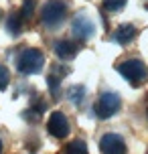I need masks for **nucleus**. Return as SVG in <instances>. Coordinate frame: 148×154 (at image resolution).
<instances>
[{
	"instance_id": "1",
	"label": "nucleus",
	"mask_w": 148,
	"mask_h": 154,
	"mask_svg": "<svg viewBox=\"0 0 148 154\" xmlns=\"http://www.w3.org/2000/svg\"><path fill=\"white\" fill-rule=\"evenodd\" d=\"M45 65V55L41 53L39 49L35 47H29V49H23L18 57H16V69L20 71L23 75H35L39 73Z\"/></svg>"
},
{
	"instance_id": "4",
	"label": "nucleus",
	"mask_w": 148,
	"mask_h": 154,
	"mask_svg": "<svg viewBox=\"0 0 148 154\" xmlns=\"http://www.w3.org/2000/svg\"><path fill=\"white\" fill-rule=\"evenodd\" d=\"M120 108H122V97H120L116 91H103L100 95L97 103L94 106L95 116H97V118H101V120L112 118L114 114H118V112H120Z\"/></svg>"
},
{
	"instance_id": "5",
	"label": "nucleus",
	"mask_w": 148,
	"mask_h": 154,
	"mask_svg": "<svg viewBox=\"0 0 148 154\" xmlns=\"http://www.w3.org/2000/svg\"><path fill=\"white\" fill-rule=\"evenodd\" d=\"M71 32L79 41H87L95 35V24L85 12H79V14H75L73 23H71Z\"/></svg>"
},
{
	"instance_id": "14",
	"label": "nucleus",
	"mask_w": 148,
	"mask_h": 154,
	"mask_svg": "<svg viewBox=\"0 0 148 154\" xmlns=\"http://www.w3.org/2000/svg\"><path fill=\"white\" fill-rule=\"evenodd\" d=\"M126 6V0H103V8L109 12H118Z\"/></svg>"
},
{
	"instance_id": "12",
	"label": "nucleus",
	"mask_w": 148,
	"mask_h": 154,
	"mask_svg": "<svg viewBox=\"0 0 148 154\" xmlns=\"http://www.w3.org/2000/svg\"><path fill=\"white\" fill-rule=\"evenodd\" d=\"M67 97H69L73 103H79V101L85 97V87H83V85H73V87H69Z\"/></svg>"
},
{
	"instance_id": "11",
	"label": "nucleus",
	"mask_w": 148,
	"mask_h": 154,
	"mask_svg": "<svg viewBox=\"0 0 148 154\" xmlns=\"http://www.w3.org/2000/svg\"><path fill=\"white\" fill-rule=\"evenodd\" d=\"M65 154H87V144L83 140H73V142L67 144Z\"/></svg>"
},
{
	"instance_id": "17",
	"label": "nucleus",
	"mask_w": 148,
	"mask_h": 154,
	"mask_svg": "<svg viewBox=\"0 0 148 154\" xmlns=\"http://www.w3.org/2000/svg\"><path fill=\"white\" fill-rule=\"evenodd\" d=\"M0 154H2V140H0Z\"/></svg>"
},
{
	"instance_id": "9",
	"label": "nucleus",
	"mask_w": 148,
	"mask_h": 154,
	"mask_svg": "<svg viewBox=\"0 0 148 154\" xmlns=\"http://www.w3.org/2000/svg\"><path fill=\"white\" fill-rule=\"evenodd\" d=\"M134 37H136V29H134L132 24H122V26L116 29V32H114V38H116L120 45H128Z\"/></svg>"
},
{
	"instance_id": "3",
	"label": "nucleus",
	"mask_w": 148,
	"mask_h": 154,
	"mask_svg": "<svg viewBox=\"0 0 148 154\" xmlns=\"http://www.w3.org/2000/svg\"><path fill=\"white\" fill-rule=\"evenodd\" d=\"M65 14H67V4L63 0H49L47 4L43 6L41 18H43V24L47 29H57L63 23Z\"/></svg>"
},
{
	"instance_id": "6",
	"label": "nucleus",
	"mask_w": 148,
	"mask_h": 154,
	"mask_svg": "<svg viewBox=\"0 0 148 154\" xmlns=\"http://www.w3.org/2000/svg\"><path fill=\"white\" fill-rule=\"evenodd\" d=\"M47 128L51 132V136L55 138H67L69 136V120H67V116L63 114V112H53V114L49 116V122H47Z\"/></svg>"
},
{
	"instance_id": "10",
	"label": "nucleus",
	"mask_w": 148,
	"mask_h": 154,
	"mask_svg": "<svg viewBox=\"0 0 148 154\" xmlns=\"http://www.w3.org/2000/svg\"><path fill=\"white\" fill-rule=\"evenodd\" d=\"M23 16H20V12H16V14H10L6 18V29L10 35H18V32L23 31Z\"/></svg>"
},
{
	"instance_id": "8",
	"label": "nucleus",
	"mask_w": 148,
	"mask_h": 154,
	"mask_svg": "<svg viewBox=\"0 0 148 154\" xmlns=\"http://www.w3.org/2000/svg\"><path fill=\"white\" fill-rule=\"evenodd\" d=\"M79 51V45L71 43V41H57L55 43V55L61 59V61H69L73 59Z\"/></svg>"
},
{
	"instance_id": "7",
	"label": "nucleus",
	"mask_w": 148,
	"mask_h": 154,
	"mask_svg": "<svg viewBox=\"0 0 148 154\" xmlns=\"http://www.w3.org/2000/svg\"><path fill=\"white\" fill-rule=\"evenodd\" d=\"M100 150L101 154H126V142L120 134L108 132L100 140Z\"/></svg>"
},
{
	"instance_id": "16",
	"label": "nucleus",
	"mask_w": 148,
	"mask_h": 154,
	"mask_svg": "<svg viewBox=\"0 0 148 154\" xmlns=\"http://www.w3.org/2000/svg\"><path fill=\"white\" fill-rule=\"evenodd\" d=\"M47 83H49V87H51L53 91H57V85H59V79H57V75H49V77H47Z\"/></svg>"
},
{
	"instance_id": "13",
	"label": "nucleus",
	"mask_w": 148,
	"mask_h": 154,
	"mask_svg": "<svg viewBox=\"0 0 148 154\" xmlns=\"http://www.w3.org/2000/svg\"><path fill=\"white\" fill-rule=\"evenodd\" d=\"M32 10H35V0H24L18 12H20V16H23L24 20H29V18L32 16Z\"/></svg>"
},
{
	"instance_id": "15",
	"label": "nucleus",
	"mask_w": 148,
	"mask_h": 154,
	"mask_svg": "<svg viewBox=\"0 0 148 154\" xmlns=\"http://www.w3.org/2000/svg\"><path fill=\"white\" fill-rule=\"evenodd\" d=\"M8 83H10V73H8L6 65L0 63V91H4L8 87Z\"/></svg>"
},
{
	"instance_id": "2",
	"label": "nucleus",
	"mask_w": 148,
	"mask_h": 154,
	"mask_svg": "<svg viewBox=\"0 0 148 154\" xmlns=\"http://www.w3.org/2000/svg\"><path fill=\"white\" fill-rule=\"evenodd\" d=\"M118 73L124 77L126 81H130L132 85H138L142 81H146L148 77V67L140 59H126L118 65Z\"/></svg>"
}]
</instances>
